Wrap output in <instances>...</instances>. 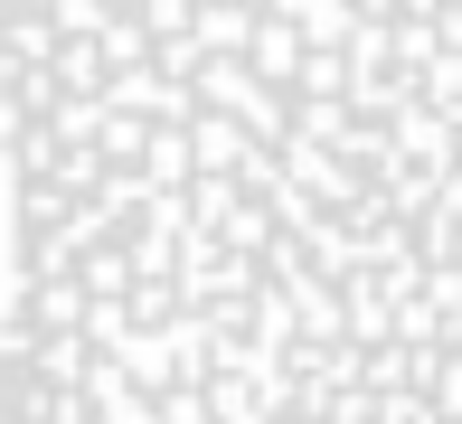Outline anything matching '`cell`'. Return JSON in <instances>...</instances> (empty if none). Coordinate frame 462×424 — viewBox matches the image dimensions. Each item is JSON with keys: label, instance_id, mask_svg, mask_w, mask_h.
Masks as SVG:
<instances>
[{"label": "cell", "instance_id": "6da1fadb", "mask_svg": "<svg viewBox=\"0 0 462 424\" xmlns=\"http://www.w3.org/2000/svg\"><path fill=\"white\" fill-rule=\"evenodd\" d=\"M0 424H462V0H0Z\"/></svg>", "mask_w": 462, "mask_h": 424}]
</instances>
